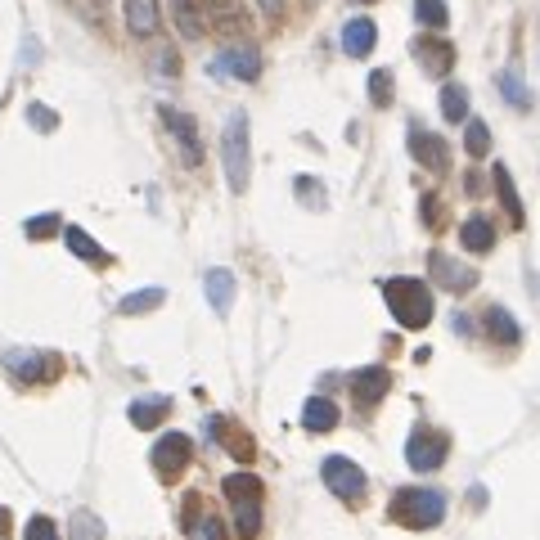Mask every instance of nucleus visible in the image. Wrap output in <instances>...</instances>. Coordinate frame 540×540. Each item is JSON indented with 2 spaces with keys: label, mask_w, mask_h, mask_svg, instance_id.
Listing matches in <instances>:
<instances>
[{
  "label": "nucleus",
  "mask_w": 540,
  "mask_h": 540,
  "mask_svg": "<svg viewBox=\"0 0 540 540\" xmlns=\"http://www.w3.org/2000/svg\"><path fill=\"white\" fill-rule=\"evenodd\" d=\"M383 302L401 329H423L432 320V288L423 279H410V275L383 279Z\"/></svg>",
  "instance_id": "nucleus-1"
},
{
  "label": "nucleus",
  "mask_w": 540,
  "mask_h": 540,
  "mask_svg": "<svg viewBox=\"0 0 540 540\" xmlns=\"http://www.w3.org/2000/svg\"><path fill=\"white\" fill-rule=\"evenodd\" d=\"M221 162H225V180L234 194H243L252 180V126L248 113H230L221 131Z\"/></svg>",
  "instance_id": "nucleus-2"
},
{
  "label": "nucleus",
  "mask_w": 540,
  "mask_h": 540,
  "mask_svg": "<svg viewBox=\"0 0 540 540\" xmlns=\"http://www.w3.org/2000/svg\"><path fill=\"white\" fill-rule=\"evenodd\" d=\"M387 513H392V522H401V527H410V531H428L446 518V495L428 491V486H405V491L392 495Z\"/></svg>",
  "instance_id": "nucleus-3"
},
{
  "label": "nucleus",
  "mask_w": 540,
  "mask_h": 540,
  "mask_svg": "<svg viewBox=\"0 0 540 540\" xmlns=\"http://www.w3.org/2000/svg\"><path fill=\"white\" fill-rule=\"evenodd\" d=\"M320 477H324V486H329L338 500H347V504H360V500H365V491H369L365 468H360L356 459H347V455H329V459H324Z\"/></svg>",
  "instance_id": "nucleus-4"
},
{
  "label": "nucleus",
  "mask_w": 540,
  "mask_h": 540,
  "mask_svg": "<svg viewBox=\"0 0 540 540\" xmlns=\"http://www.w3.org/2000/svg\"><path fill=\"white\" fill-rule=\"evenodd\" d=\"M450 455V437L437 428H414L410 441H405V464L419 468V473H432V468H441Z\"/></svg>",
  "instance_id": "nucleus-5"
},
{
  "label": "nucleus",
  "mask_w": 540,
  "mask_h": 540,
  "mask_svg": "<svg viewBox=\"0 0 540 540\" xmlns=\"http://www.w3.org/2000/svg\"><path fill=\"white\" fill-rule=\"evenodd\" d=\"M189 455H194V446H189L185 432H167V437L153 446L149 464H153V473H158L162 482H171V477H180L189 468Z\"/></svg>",
  "instance_id": "nucleus-6"
},
{
  "label": "nucleus",
  "mask_w": 540,
  "mask_h": 540,
  "mask_svg": "<svg viewBox=\"0 0 540 540\" xmlns=\"http://www.w3.org/2000/svg\"><path fill=\"white\" fill-rule=\"evenodd\" d=\"M54 356H41V351H27V347H9L5 351V374L14 383H41V378H54Z\"/></svg>",
  "instance_id": "nucleus-7"
},
{
  "label": "nucleus",
  "mask_w": 540,
  "mask_h": 540,
  "mask_svg": "<svg viewBox=\"0 0 540 540\" xmlns=\"http://www.w3.org/2000/svg\"><path fill=\"white\" fill-rule=\"evenodd\" d=\"M428 270H432V284L446 288V293H468V288H477V270L455 261V257H446V252H432Z\"/></svg>",
  "instance_id": "nucleus-8"
},
{
  "label": "nucleus",
  "mask_w": 540,
  "mask_h": 540,
  "mask_svg": "<svg viewBox=\"0 0 540 540\" xmlns=\"http://www.w3.org/2000/svg\"><path fill=\"white\" fill-rule=\"evenodd\" d=\"M203 428H207V437L212 441H221L225 450H230L234 459H239V464H252V455H257V446H252V437L243 428H234L230 419H225V414H207L203 419Z\"/></svg>",
  "instance_id": "nucleus-9"
},
{
  "label": "nucleus",
  "mask_w": 540,
  "mask_h": 540,
  "mask_svg": "<svg viewBox=\"0 0 540 540\" xmlns=\"http://www.w3.org/2000/svg\"><path fill=\"white\" fill-rule=\"evenodd\" d=\"M212 72H216V77H221V72H230V77H239V81H257V77H261V54H257V45H252V41L230 45V50H225L221 59L212 63Z\"/></svg>",
  "instance_id": "nucleus-10"
},
{
  "label": "nucleus",
  "mask_w": 540,
  "mask_h": 540,
  "mask_svg": "<svg viewBox=\"0 0 540 540\" xmlns=\"http://www.w3.org/2000/svg\"><path fill=\"white\" fill-rule=\"evenodd\" d=\"M410 54H414V63H419L428 77H446L450 63H455V45L441 41V36H419V41L410 45Z\"/></svg>",
  "instance_id": "nucleus-11"
},
{
  "label": "nucleus",
  "mask_w": 540,
  "mask_h": 540,
  "mask_svg": "<svg viewBox=\"0 0 540 540\" xmlns=\"http://www.w3.org/2000/svg\"><path fill=\"white\" fill-rule=\"evenodd\" d=\"M162 122H167V131L180 140V158L189 162V167H198L203 162V144H198V126L189 113H180V108H162Z\"/></svg>",
  "instance_id": "nucleus-12"
},
{
  "label": "nucleus",
  "mask_w": 540,
  "mask_h": 540,
  "mask_svg": "<svg viewBox=\"0 0 540 540\" xmlns=\"http://www.w3.org/2000/svg\"><path fill=\"white\" fill-rule=\"evenodd\" d=\"M410 153H414V162H419V167H428V171H446L450 167L446 140H441V135H432V131H423V126H410Z\"/></svg>",
  "instance_id": "nucleus-13"
},
{
  "label": "nucleus",
  "mask_w": 540,
  "mask_h": 540,
  "mask_svg": "<svg viewBox=\"0 0 540 540\" xmlns=\"http://www.w3.org/2000/svg\"><path fill=\"white\" fill-rule=\"evenodd\" d=\"M207 27L221 36H239L248 32V18H243V0H203Z\"/></svg>",
  "instance_id": "nucleus-14"
},
{
  "label": "nucleus",
  "mask_w": 540,
  "mask_h": 540,
  "mask_svg": "<svg viewBox=\"0 0 540 540\" xmlns=\"http://www.w3.org/2000/svg\"><path fill=\"white\" fill-rule=\"evenodd\" d=\"M347 383H351V396H356L360 405H378L387 396V387H392V374H387L383 365H365V369H356Z\"/></svg>",
  "instance_id": "nucleus-15"
},
{
  "label": "nucleus",
  "mask_w": 540,
  "mask_h": 540,
  "mask_svg": "<svg viewBox=\"0 0 540 540\" xmlns=\"http://www.w3.org/2000/svg\"><path fill=\"white\" fill-rule=\"evenodd\" d=\"M122 9H126V32L131 36H140V41L158 36V27H162L158 0H122Z\"/></svg>",
  "instance_id": "nucleus-16"
},
{
  "label": "nucleus",
  "mask_w": 540,
  "mask_h": 540,
  "mask_svg": "<svg viewBox=\"0 0 540 540\" xmlns=\"http://www.w3.org/2000/svg\"><path fill=\"white\" fill-rule=\"evenodd\" d=\"M203 293H207V302H212L216 315H230V306H234V275L225 266H212L203 275Z\"/></svg>",
  "instance_id": "nucleus-17"
},
{
  "label": "nucleus",
  "mask_w": 540,
  "mask_h": 540,
  "mask_svg": "<svg viewBox=\"0 0 540 540\" xmlns=\"http://www.w3.org/2000/svg\"><path fill=\"white\" fill-rule=\"evenodd\" d=\"M378 45V27L374 18H351L347 27H342V50L351 54V59H365L369 50Z\"/></svg>",
  "instance_id": "nucleus-18"
},
{
  "label": "nucleus",
  "mask_w": 540,
  "mask_h": 540,
  "mask_svg": "<svg viewBox=\"0 0 540 540\" xmlns=\"http://www.w3.org/2000/svg\"><path fill=\"white\" fill-rule=\"evenodd\" d=\"M167 414H171V396H144V401H131L126 419H131L140 432H153L162 419H167Z\"/></svg>",
  "instance_id": "nucleus-19"
},
{
  "label": "nucleus",
  "mask_w": 540,
  "mask_h": 540,
  "mask_svg": "<svg viewBox=\"0 0 540 540\" xmlns=\"http://www.w3.org/2000/svg\"><path fill=\"white\" fill-rule=\"evenodd\" d=\"M221 491H225V500H230V504H261L266 486H261L257 473H248V468H243V473H230V477H225Z\"/></svg>",
  "instance_id": "nucleus-20"
},
{
  "label": "nucleus",
  "mask_w": 540,
  "mask_h": 540,
  "mask_svg": "<svg viewBox=\"0 0 540 540\" xmlns=\"http://www.w3.org/2000/svg\"><path fill=\"white\" fill-rule=\"evenodd\" d=\"M302 428L306 432H333L338 428V405H333L329 396H311V401L302 405Z\"/></svg>",
  "instance_id": "nucleus-21"
},
{
  "label": "nucleus",
  "mask_w": 540,
  "mask_h": 540,
  "mask_svg": "<svg viewBox=\"0 0 540 540\" xmlns=\"http://www.w3.org/2000/svg\"><path fill=\"white\" fill-rule=\"evenodd\" d=\"M459 243H464L468 252H491V248H495V225H491V216H468V221L459 225Z\"/></svg>",
  "instance_id": "nucleus-22"
},
{
  "label": "nucleus",
  "mask_w": 540,
  "mask_h": 540,
  "mask_svg": "<svg viewBox=\"0 0 540 540\" xmlns=\"http://www.w3.org/2000/svg\"><path fill=\"white\" fill-rule=\"evenodd\" d=\"M171 23L180 27V36H185V41H198V36L207 32L198 0H171Z\"/></svg>",
  "instance_id": "nucleus-23"
},
{
  "label": "nucleus",
  "mask_w": 540,
  "mask_h": 540,
  "mask_svg": "<svg viewBox=\"0 0 540 540\" xmlns=\"http://www.w3.org/2000/svg\"><path fill=\"white\" fill-rule=\"evenodd\" d=\"M63 243L72 248V257H81V261H90V266H108V252L99 248L95 239H90L81 225H63Z\"/></svg>",
  "instance_id": "nucleus-24"
},
{
  "label": "nucleus",
  "mask_w": 540,
  "mask_h": 540,
  "mask_svg": "<svg viewBox=\"0 0 540 540\" xmlns=\"http://www.w3.org/2000/svg\"><path fill=\"white\" fill-rule=\"evenodd\" d=\"M491 180H495V194H500V203H504V212H509V221L522 225V221H527V212H522V198H518V189H513L509 167H504V162H495Z\"/></svg>",
  "instance_id": "nucleus-25"
},
{
  "label": "nucleus",
  "mask_w": 540,
  "mask_h": 540,
  "mask_svg": "<svg viewBox=\"0 0 540 540\" xmlns=\"http://www.w3.org/2000/svg\"><path fill=\"white\" fill-rule=\"evenodd\" d=\"M486 333H491L495 342H504V347H513V342L522 338L518 320H513V315L504 311V306H491V311H486Z\"/></svg>",
  "instance_id": "nucleus-26"
},
{
  "label": "nucleus",
  "mask_w": 540,
  "mask_h": 540,
  "mask_svg": "<svg viewBox=\"0 0 540 540\" xmlns=\"http://www.w3.org/2000/svg\"><path fill=\"white\" fill-rule=\"evenodd\" d=\"M441 117L446 122H468V90L459 81H446L441 86Z\"/></svg>",
  "instance_id": "nucleus-27"
},
{
  "label": "nucleus",
  "mask_w": 540,
  "mask_h": 540,
  "mask_svg": "<svg viewBox=\"0 0 540 540\" xmlns=\"http://www.w3.org/2000/svg\"><path fill=\"white\" fill-rule=\"evenodd\" d=\"M162 297H167L162 288H140V293H126L122 302H117V311L122 315H149V311H158L162 306Z\"/></svg>",
  "instance_id": "nucleus-28"
},
{
  "label": "nucleus",
  "mask_w": 540,
  "mask_h": 540,
  "mask_svg": "<svg viewBox=\"0 0 540 540\" xmlns=\"http://www.w3.org/2000/svg\"><path fill=\"white\" fill-rule=\"evenodd\" d=\"M414 18H419V27L441 32L450 23V9H446V0H414Z\"/></svg>",
  "instance_id": "nucleus-29"
},
{
  "label": "nucleus",
  "mask_w": 540,
  "mask_h": 540,
  "mask_svg": "<svg viewBox=\"0 0 540 540\" xmlns=\"http://www.w3.org/2000/svg\"><path fill=\"white\" fill-rule=\"evenodd\" d=\"M500 95L509 99L513 108H522V113H527V108H531V90L522 86V77H518V72H513V68H504V72H500Z\"/></svg>",
  "instance_id": "nucleus-30"
},
{
  "label": "nucleus",
  "mask_w": 540,
  "mask_h": 540,
  "mask_svg": "<svg viewBox=\"0 0 540 540\" xmlns=\"http://www.w3.org/2000/svg\"><path fill=\"white\" fill-rule=\"evenodd\" d=\"M392 95H396L392 72H387V68H374V72H369V104H374V108H387V104H392Z\"/></svg>",
  "instance_id": "nucleus-31"
},
{
  "label": "nucleus",
  "mask_w": 540,
  "mask_h": 540,
  "mask_svg": "<svg viewBox=\"0 0 540 540\" xmlns=\"http://www.w3.org/2000/svg\"><path fill=\"white\" fill-rule=\"evenodd\" d=\"M464 149L473 153V158H486V153H491V131H486V122L468 117V126H464Z\"/></svg>",
  "instance_id": "nucleus-32"
},
{
  "label": "nucleus",
  "mask_w": 540,
  "mask_h": 540,
  "mask_svg": "<svg viewBox=\"0 0 540 540\" xmlns=\"http://www.w3.org/2000/svg\"><path fill=\"white\" fill-rule=\"evenodd\" d=\"M72 540H104V522L90 509H77L72 513Z\"/></svg>",
  "instance_id": "nucleus-33"
},
{
  "label": "nucleus",
  "mask_w": 540,
  "mask_h": 540,
  "mask_svg": "<svg viewBox=\"0 0 540 540\" xmlns=\"http://www.w3.org/2000/svg\"><path fill=\"white\" fill-rule=\"evenodd\" d=\"M234 531H239V540H252L261 531V504H234Z\"/></svg>",
  "instance_id": "nucleus-34"
},
{
  "label": "nucleus",
  "mask_w": 540,
  "mask_h": 540,
  "mask_svg": "<svg viewBox=\"0 0 540 540\" xmlns=\"http://www.w3.org/2000/svg\"><path fill=\"white\" fill-rule=\"evenodd\" d=\"M63 230V221L54 212H45V216H32V221L23 225V234L27 239H50V234H59Z\"/></svg>",
  "instance_id": "nucleus-35"
},
{
  "label": "nucleus",
  "mask_w": 540,
  "mask_h": 540,
  "mask_svg": "<svg viewBox=\"0 0 540 540\" xmlns=\"http://www.w3.org/2000/svg\"><path fill=\"white\" fill-rule=\"evenodd\" d=\"M297 198H302V207H324L329 198H324V185L311 176H297Z\"/></svg>",
  "instance_id": "nucleus-36"
},
{
  "label": "nucleus",
  "mask_w": 540,
  "mask_h": 540,
  "mask_svg": "<svg viewBox=\"0 0 540 540\" xmlns=\"http://www.w3.org/2000/svg\"><path fill=\"white\" fill-rule=\"evenodd\" d=\"M23 540H59V527H54V518H45V513H36V518L27 522Z\"/></svg>",
  "instance_id": "nucleus-37"
},
{
  "label": "nucleus",
  "mask_w": 540,
  "mask_h": 540,
  "mask_svg": "<svg viewBox=\"0 0 540 540\" xmlns=\"http://www.w3.org/2000/svg\"><path fill=\"white\" fill-rule=\"evenodd\" d=\"M27 122H32L36 131H54V113L45 104H27Z\"/></svg>",
  "instance_id": "nucleus-38"
},
{
  "label": "nucleus",
  "mask_w": 540,
  "mask_h": 540,
  "mask_svg": "<svg viewBox=\"0 0 540 540\" xmlns=\"http://www.w3.org/2000/svg\"><path fill=\"white\" fill-rule=\"evenodd\" d=\"M257 9H261V14L275 18V14H284V0H257Z\"/></svg>",
  "instance_id": "nucleus-39"
},
{
  "label": "nucleus",
  "mask_w": 540,
  "mask_h": 540,
  "mask_svg": "<svg viewBox=\"0 0 540 540\" xmlns=\"http://www.w3.org/2000/svg\"><path fill=\"white\" fill-rule=\"evenodd\" d=\"M423 221L437 225V198H423Z\"/></svg>",
  "instance_id": "nucleus-40"
},
{
  "label": "nucleus",
  "mask_w": 540,
  "mask_h": 540,
  "mask_svg": "<svg viewBox=\"0 0 540 540\" xmlns=\"http://www.w3.org/2000/svg\"><path fill=\"white\" fill-rule=\"evenodd\" d=\"M531 288H536V293H540V275H531Z\"/></svg>",
  "instance_id": "nucleus-41"
},
{
  "label": "nucleus",
  "mask_w": 540,
  "mask_h": 540,
  "mask_svg": "<svg viewBox=\"0 0 540 540\" xmlns=\"http://www.w3.org/2000/svg\"><path fill=\"white\" fill-rule=\"evenodd\" d=\"M360 5H369V0H360Z\"/></svg>",
  "instance_id": "nucleus-42"
}]
</instances>
